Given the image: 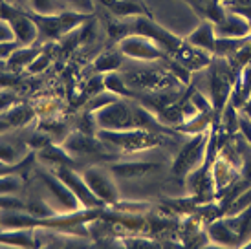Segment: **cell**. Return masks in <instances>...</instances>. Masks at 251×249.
<instances>
[{
    "instance_id": "obj_21",
    "label": "cell",
    "mask_w": 251,
    "mask_h": 249,
    "mask_svg": "<svg viewBox=\"0 0 251 249\" xmlns=\"http://www.w3.org/2000/svg\"><path fill=\"white\" fill-rule=\"evenodd\" d=\"M119 64H121V50H119V53L118 51H108L105 55H101L98 61H96V68H98L99 72L108 74V72L118 70Z\"/></svg>"
},
{
    "instance_id": "obj_12",
    "label": "cell",
    "mask_w": 251,
    "mask_h": 249,
    "mask_svg": "<svg viewBox=\"0 0 251 249\" xmlns=\"http://www.w3.org/2000/svg\"><path fill=\"white\" fill-rule=\"evenodd\" d=\"M211 176H213L215 189H226L237 178V167H235V163H231L226 156H218L215 159L213 167H211Z\"/></svg>"
},
{
    "instance_id": "obj_18",
    "label": "cell",
    "mask_w": 251,
    "mask_h": 249,
    "mask_svg": "<svg viewBox=\"0 0 251 249\" xmlns=\"http://www.w3.org/2000/svg\"><path fill=\"white\" fill-rule=\"evenodd\" d=\"M66 9L63 0H31V11L37 15H57Z\"/></svg>"
},
{
    "instance_id": "obj_19",
    "label": "cell",
    "mask_w": 251,
    "mask_h": 249,
    "mask_svg": "<svg viewBox=\"0 0 251 249\" xmlns=\"http://www.w3.org/2000/svg\"><path fill=\"white\" fill-rule=\"evenodd\" d=\"M0 242L11 244V246H24V248H29L33 246V235L29 231H24V229H13V231H7L4 235H0Z\"/></svg>"
},
{
    "instance_id": "obj_14",
    "label": "cell",
    "mask_w": 251,
    "mask_h": 249,
    "mask_svg": "<svg viewBox=\"0 0 251 249\" xmlns=\"http://www.w3.org/2000/svg\"><path fill=\"white\" fill-rule=\"evenodd\" d=\"M229 92H231V88H229L227 77L222 75L220 72H215V74L211 75V94H213V101H215L216 112H220L224 108V104H226V99H227V96H229Z\"/></svg>"
},
{
    "instance_id": "obj_10",
    "label": "cell",
    "mask_w": 251,
    "mask_h": 249,
    "mask_svg": "<svg viewBox=\"0 0 251 249\" xmlns=\"http://www.w3.org/2000/svg\"><path fill=\"white\" fill-rule=\"evenodd\" d=\"M63 147L72 156H90V154L105 152L101 139L90 138V134H72L70 138L64 139Z\"/></svg>"
},
{
    "instance_id": "obj_27",
    "label": "cell",
    "mask_w": 251,
    "mask_h": 249,
    "mask_svg": "<svg viewBox=\"0 0 251 249\" xmlns=\"http://www.w3.org/2000/svg\"><path fill=\"white\" fill-rule=\"evenodd\" d=\"M21 44L17 41H6V42H0V59L2 61H7L9 59V55L13 53L15 50L19 48Z\"/></svg>"
},
{
    "instance_id": "obj_22",
    "label": "cell",
    "mask_w": 251,
    "mask_h": 249,
    "mask_svg": "<svg viewBox=\"0 0 251 249\" xmlns=\"http://www.w3.org/2000/svg\"><path fill=\"white\" fill-rule=\"evenodd\" d=\"M103 84H105L112 94H119V96H126V94H128L126 83L123 81V77H119L116 72H108V74H105V81H103Z\"/></svg>"
},
{
    "instance_id": "obj_5",
    "label": "cell",
    "mask_w": 251,
    "mask_h": 249,
    "mask_svg": "<svg viewBox=\"0 0 251 249\" xmlns=\"http://www.w3.org/2000/svg\"><path fill=\"white\" fill-rule=\"evenodd\" d=\"M53 174H55L63 183H66V187L75 194L77 200L81 201L83 207L94 209L103 203L96 194L92 193L90 187L86 185L83 174H77L75 171H72V167H55V169H53Z\"/></svg>"
},
{
    "instance_id": "obj_28",
    "label": "cell",
    "mask_w": 251,
    "mask_h": 249,
    "mask_svg": "<svg viewBox=\"0 0 251 249\" xmlns=\"http://www.w3.org/2000/svg\"><path fill=\"white\" fill-rule=\"evenodd\" d=\"M15 159H17V152H15V149H11L9 145H0V161H4V163H9V165H13Z\"/></svg>"
},
{
    "instance_id": "obj_30",
    "label": "cell",
    "mask_w": 251,
    "mask_h": 249,
    "mask_svg": "<svg viewBox=\"0 0 251 249\" xmlns=\"http://www.w3.org/2000/svg\"><path fill=\"white\" fill-rule=\"evenodd\" d=\"M13 103H15V99H13L11 94H7V92H0V110H7Z\"/></svg>"
},
{
    "instance_id": "obj_7",
    "label": "cell",
    "mask_w": 251,
    "mask_h": 249,
    "mask_svg": "<svg viewBox=\"0 0 251 249\" xmlns=\"http://www.w3.org/2000/svg\"><path fill=\"white\" fill-rule=\"evenodd\" d=\"M9 26L13 29L15 41L19 42L21 46H31L35 39L39 37V26L37 22L31 19L29 13H22V11H15L9 19Z\"/></svg>"
},
{
    "instance_id": "obj_1",
    "label": "cell",
    "mask_w": 251,
    "mask_h": 249,
    "mask_svg": "<svg viewBox=\"0 0 251 249\" xmlns=\"http://www.w3.org/2000/svg\"><path fill=\"white\" fill-rule=\"evenodd\" d=\"M101 143L110 145L112 149H118L123 152H134L151 149L158 143V136L151 130L143 128H126V130H101L98 134Z\"/></svg>"
},
{
    "instance_id": "obj_17",
    "label": "cell",
    "mask_w": 251,
    "mask_h": 249,
    "mask_svg": "<svg viewBox=\"0 0 251 249\" xmlns=\"http://www.w3.org/2000/svg\"><path fill=\"white\" fill-rule=\"evenodd\" d=\"M156 165L152 163H121V165H112L110 171L118 176L123 178H132V176H143V174L151 173Z\"/></svg>"
},
{
    "instance_id": "obj_23",
    "label": "cell",
    "mask_w": 251,
    "mask_h": 249,
    "mask_svg": "<svg viewBox=\"0 0 251 249\" xmlns=\"http://www.w3.org/2000/svg\"><path fill=\"white\" fill-rule=\"evenodd\" d=\"M31 118H33V112L29 110V108H26V106L13 108V110H9L6 114V119L11 124H15V126H22V124H26Z\"/></svg>"
},
{
    "instance_id": "obj_25",
    "label": "cell",
    "mask_w": 251,
    "mask_h": 249,
    "mask_svg": "<svg viewBox=\"0 0 251 249\" xmlns=\"http://www.w3.org/2000/svg\"><path fill=\"white\" fill-rule=\"evenodd\" d=\"M21 189V181L9 176H0V194H9Z\"/></svg>"
},
{
    "instance_id": "obj_16",
    "label": "cell",
    "mask_w": 251,
    "mask_h": 249,
    "mask_svg": "<svg viewBox=\"0 0 251 249\" xmlns=\"http://www.w3.org/2000/svg\"><path fill=\"white\" fill-rule=\"evenodd\" d=\"M41 53V50L31 48V46H19L13 53L7 59V66H17V68H24L29 66L31 62L35 61V57Z\"/></svg>"
},
{
    "instance_id": "obj_24",
    "label": "cell",
    "mask_w": 251,
    "mask_h": 249,
    "mask_svg": "<svg viewBox=\"0 0 251 249\" xmlns=\"http://www.w3.org/2000/svg\"><path fill=\"white\" fill-rule=\"evenodd\" d=\"M63 2L68 9L77 11V13L90 15L94 11V0H63Z\"/></svg>"
},
{
    "instance_id": "obj_32",
    "label": "cell",
    "mask_w": 251,
    "mask_h": 249,
    "mask_svg": "<svg viewBox=\"0 0 251 249\" xmlns=\"http://www.w3.org/2000/svg\"><path fill=\"white\" fill-rule=\"evenodd\" d=\"M0 225H2V224H0Z\"/></svg>"
},
{
    "instance_id": "obj_20",
    "label": "cell",
    "mask_w": 251,
    "mask_h": 249,
    "mask_svg": "<svg viewBox=\"0 0 251 249\" xmlns=\"http://www.w3.org/2000/svg\"><path fill=\"white\" fill-rule=\"evenodd\" d=\"M246 42H248V37H246V39H233V37H216L215 53H218V55H227V53L238 51V50L244 46Z\"/></svg>"
},
{
    "instance_id": "obj_8",
    "label": "cell",
    "mask_w": 251,
    "mask_h": 249,
    "mask_svg": "<svg viewBox=\"0 0 251 249\" xmlns=\"http://www.w3.org/2000/svg\"><path fill=\"white\" fill-rule=\"evenodd\" d=\"M216 37H233V39H246L251 33V24L248 19L235 11H226L218 22H215Z\"/></svg>"
},
{
    "instance_id": "obj_13",
    "label": "cell",
    "mask_w": 251,
    "mask_h": 249,
    "mask_svg": "<svg viewBox=\"0 0 251 249\" xmlns=\"http://www.w3.org/2000/svg\"><path fill=\"white\" fill-rule=\"evenodd\" d=\"M207 235L213 242L220 244V246H237L240 242V238L237 236V233L229 227V224L226 220H216L213 222L207 229Z\"/></svg>"
},
{
    "instance_id": "obj_4",
    "label": "cell",
    "mask_w": 251,
    "mask_h": 249,
    "mask_svg": "<svg viewBox=\"0 0 251 249\" xmlns=\"http://www.w3.org/2000/svg\"><path fill=\"white\" fill-rule=\"evenodd\" d=\"M119 50L126 57H132L138 61H160L165 57V51L154 41L147 39L143 35H126L119 41Z\"/></svg>"
},
{
    "instance_id": "obj_3",
    "label": "cell",
    "mask_w": 251,
    "mask_h": 249,
    "mask_svg": "<svg viewBox=\"0 0 251 249\" xmlns=\"http://www.w3.org/2000/svg\"><path fill=\"white\" fill-rule=\"evenodd\" d=\"M211 134L207 130L200 132V134H193V139L187 141L183 149L180 150L178 158H176L175 165H173V173L180 178H185L189 174L196 171L198 167L203 163L205 154H207V145H209Z\"/></svg>"
},
{
    "instance_id": "obj_6",
    "label": "cell",
    "mask_w": 251,
    "mask_h": 249,
    "mask_svg": "<svg viewBox=\"0 0 251 249\" xmlns=\"http://www.w3.org/2000/svg\"><path fill=\"white\" fill-rule=\"evenodd\" d=\"M83 178L86 181V185L90 187V191L103 203H116L119 198V193L114 181L110 180V176L99 169H86L83 173Z\"/></svg>"
},
{
    "instance_id": "obj_26",
    "label": "cell",
    "mask_w": 251,
    "mask_h": 249,
    "mask_svg": "<svg viewBox=\"0 0 251 249\" xmlns=\"http://www.w3.org/2000/svg\"><path fill=\"white\" fill-rule=\"evenodd\" d=\"M50 62V59H48V55H46V53H39V55L35 57V61L31 62V64H29L28 66V70L29 72H31V74H39V72H42V70L46 68V64H48Z\"/></svg>"
},
{
    "instance_id": "obj_15",
    "label": "cell",
    "mask_w": 251,
    "mask_h": 249,
    "mask_svg": "<svg viewBox=\"0 0 251 249\" xmlns=\"http://www.w3.org/2000/svg\"><path fill=\"white\" fill-rule=\"evenodd\" d=\"M114 15L118 17H141L147 15V11L140 4H136L132 0H101Z\"/></svg>"
},
{
    "instance_id": "obj_11",
    "label": "cell",
    "mask_w": 251,
    "mask_h": 249,
    "mask_svg": "<svg viewBox=\"0 0 251 249\" xmlns=\"http://www.w3.org/2000/svg\"><path fill=\"white\" fill-rule=\"evenodd\" d=\"M187 42L195 48H200L207 53H215V42H216V31L215 22L203 21L193 33L187 37Z\"/></svg>"
},
{
    "instance_id": "obj_29",
    "label": "cell",
    "mask_w": 251,
    "mask_h": 249,
    "mask_svg": "<svg viewBox=\"0 0 251 249\" xmlns=\"http://www.w3.org/2000/svg\"><path fill=\"white\" fill-rule=\"evenodd\" d=\"M6 41H15V35L11 26H9V22L0 19V42H6Z\"/></svg>"
},
{
    "instance_id": "obj_31",
    "label": "cell",
    "mask_w": 251,
    "mask_h": 249,
    "mask_svg": "<svg viewBox=\"0 0 251 249\" xmlns=\"http://www.w3.org/2000/svg\"><path fill=\"white\" fill-rule=\"evenodd\" d=\"M13 173V167L9 165V163H4V161H0V176H7V174Z\"/></svg>"
},
{
    "instance_id": "obj_9",
    "label": "cell",
    "mask_w": 251,
    "mask_h": 249,
    "mask_svg": "<svg viewBox=\"0 0 251 249\" xmlns=\"http://www.w3.org/2000/svg\"><path fill=\"white\" fill-rule=\"evenodd\" d=\"M42 183L48 187L50 193L55 196V200L59 201V205H61L64 211L75 213V209L81 205V201L77 200L75 194L72 193L70 189L66 187V183H63L55 174H42Z\"/></svg>"
},
{
    "instance_id": "obj_2",
    "label": "cell",
    "mask_w": 251,
    "mask_h": 249,
    "mask_svg": "<svg viewBox=\"0 0 251 249\" xmlns=\"http://www.w3.org/2000/svg\"><path fill=\"white\" fill-rule=\"evenodd\" d=\"M92 119L101 126V130L136 128V106H130L116 99L103 108L92 112Z\"/></svg>"
}]
</instances>
